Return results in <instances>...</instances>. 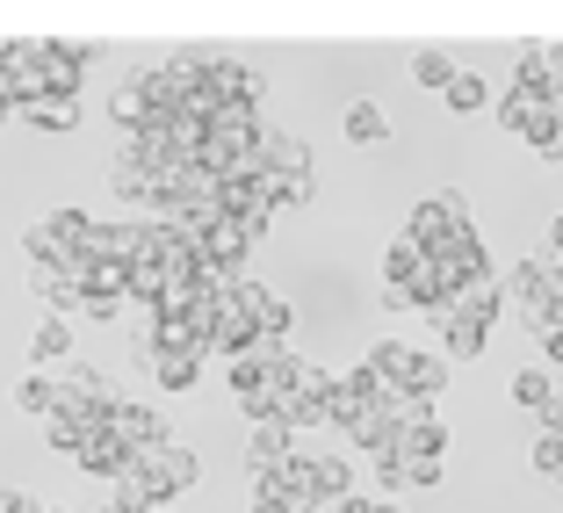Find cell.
<instances>
[{
	"label": "cell",
	"instance_id": "f546056e",
	"mask_svg": "<svg viewBox=\"0 0 563 513\" xmlns=\"http://www.w3.org/2000/svg\"><path fill=\"white\" fill-rule=\"evenodd\" d=\"M484 101H492V87H484L477 73H455V87H448V109H455V117H477Z\"/></svg>",
	"mask_w": 563,
	"mask_h": 513
},
{
	"label": "cell",
	"instance_id": "60d3db41",
	"mask_svg": "<svg viewBox=\"0 0 563 513\" xmlns=\"http://www.w3.org/2000/svg\"><path fill=\"white\" fill-rule=\"evenodd\" d=\"M253 513H289V506H282V499H253Z\"/></svg>",
	"mask_w": 563,
	"mask_h": 513
},
{
	"label": "cell",
	"instance_id": "7a4b0ae2",
	"mask_svg": "<svg viewBox=\"0 0 563 513\" xmlns=\"http://www.w3.org/2000/svg\"><path fill=\"white\" fill-rule=\"evenodd\" d=\"M463 225H470V203L455 196V188H433V196L412 203V217H405V239H419V247L433 253L448 232H463Z\"/></svg>",
	"mask_w": 563,
	"mask_h": 513
},
{
	"label": "cell",
	"instance_id": "83f0119b",
	"mask_svg": "<svg viewBox=\"0 0 563 513\" xmlns=\"http://www.w3.org/2000/svg\"><path fill=\"white\" fill-rule=\"evenodd\" d=\"M318 492H325V506H340V499H354V470L340 463V456H318Z\"/></svg>",
	"mask_w": 563,
	"mask_h": 513
},
{
	"label": "cell",
	"instance_id": "e575fe53",
	"mask_svg": "<svg viewBox=\"0 0 563 513\" xmlns=\"http://www.w3.org/2000/svg\"><path fill=\"white\" fill-rule=\"evenodd\" d=\"M44 441L58 448V456H80V441H87V434L73 427V419H58V413H51V419H44Z\"/></svg>",
	"mask_w": 563,
	"mask_h": 513
},
{
	"label": "cell",
	"instance_id": "7c38bea8",
	"mask_svg": "<svg viewBox=\"0 0 563 513\" xmlns=\"http://www.w3.org/2000/svg\"><path fill=\"white\" fill-rule=\"evenodd\" d=\"M412 362H419V348H405V340H376V348L362 354V369L376 383H390V391H412Z\"/></svg>",
	"mask_w": 563,
	"mask_h": 513
},
{
	"label": "cell",
	"instance_id": "d6986e66",
	"mask_svg": "<svg viewBox=\"0 0 563 513\" xmlns=\"http://www.w3.org/2000/svg\"><path fill=\"white\" fill-rule=\"evenodd\" d=\"M145 362H152V383H159V391H196V376H202V362H196V354L145 348Z\"/></svg>",
	"mask_w": 563,
	"mask_h": 513
},
{
	"label": "cell",
	"instance_id": "44dd1931",
	"mask_svg": "<svg viewBox=\"0 0 563 513\" xmlns=\"http://www.w3.org/2000/svg\"><path fill=\"white\" fill-rule=\"evenodd\" d=\"M419 268H427V247L398 232V239H390V253H383V290H405V282H412Z\"/></svg>",
	"mask_w": 563,
	"mask_h": 513
},
{
	"label": "cell",
	"instance_id": "6da1fadb",
	"mask_svg": "<svg viewBox=\"0 0 563 513\" xmlns=\"http://www.w3.org/2000/svg\"><path fill=\"white\" fill-rule=\"evenodd\" d=\"M51 376H58V419H73L80 434L109 427V413H117V391H109V376H101V369H87V362H58Z\"/></svg>",
	"mask_w": 563,
	"mask_h": 513
},
{
	"label": "cell",
	"instance_id": "836d02e7",
	"mask_svg": "<svg viewBox=\"0 0 563 513\" xmlns=\"http://www.w3.org/2000/svg\"><path fill=\"white\" fill-rule=\"evenodd\" d=\"M405 484H441V456H390Z\"/></svg>",
	"mask_w": 563,
	"mask_h": 513
},
{
	"label": "cell",
	"instance_id": "484cf974",
	"mask_svg": "<svg viewBox=\"0 0 563 513\" xmlns=\"http://www.w3.org/2000/svg\"><path fill=\"white\" fill-rule=\"evenodd\" d=\"M340 131H347L354 145H383V138H390V117H383L376 101H354V109H347V123H340Z\"/></svg>",
	"mask_w": 563,
	"mask_h": 513
},
{
	"label": "cell",
	"instance_id": "30bf717a",
	"mask_svg": "<svg viewBox=\"0 0 563 513\" xmlns=\"http://www.w3.org/2000/svg\"><path fill=\"white\" fill-rule=\"evenodd\" d=\"M95 261L137 268V261H145V225H137V217H117V225H101V232H95Z\"/></svg>",
	"mask_w": 563,
	"mask_h": 513
},
{
	"label": "cell",
	"instance_id": "4dcf8cb0",
	"mask_svg": "<svg viewBox=\"0 0 563 513\" xmlns=\"http://www.w3.org/2000/svg\"><path fill=\"white\" fill-rule=\"evenodd\" d=\"M412 391L419 397H441L448 391V354H419V362H412Z\"/></svg>",
	"mask_w": 563,
	"mask_h": 513
},
{
	"label": "cell",
	"instance_id": "7bdbcfd3",
	"mask_svg": "<svg viewBox=\"0 0 563 513\" xmlns=\"http://www.w3.org/2000/svg\"><path fill=\"white\" fill-rule=\"evenodd\" d=\"M152 513H166V506H152Z\"/></svg>",
	"mask_w": 563,
	"mask_h": 513
},
{
	"label": "cell",
	"instance_id": "5b68a950",
	"mask_svg": "<svg viewBox=\"0 0 563 513\" xmlns=\"http://www.w3.org/2000/svg\"><path fill=\"white\" fill-rule=\"evenodd\" d=\"M376 391H383V383H376V376H368V369H362V362H354V369H340V376H332V391H325V413H332V427L347 434V427H354V419H362V413H368V405H376Z\"/></svg>",
	"mask_w": 563,
	"mask_h": 513
},
{
	"label": "cell",
	"instance_id": "d6a6232c",
	"mask_svg": "<svg viewBox=\"0 0 563 513\" xmlns=\"http://www.w3.org/2000/svg\"><path fill=\"white\" fill-rule=\"evenodd\" d=\"M528 463L542 470V478H563V434H534V448H528Z\"/></svg>",
	"mask_w": 563,
	"mask_h": 513
},
{
	"label": "cell",
	"instance_id": "ac0fdd59",
	"mask_svg": "<svg viewBox=\"0 0 563 513\" xmlns=\"http://www.w3.org/2000/svg\"><path fill=\"white\" fill-rule=\"evenodd\" d=\"M73 463H80V470H95V478H117V470L131 463V456H123V441H117L109 427H95V434L80 441V456H73Z\"/></svg>",
	"mask_w": 563,
	"mask_h": 513
},
{
	"label": "cell",
	"instance_id": "7402d4cb",
	"mask_svg": "<svg viewBox=\"0 0 563 513\" xmlns=\"http://www.w3.org/2000/svg\"><path fill=\"white\" fill-rule=\"evenodd\" d=\"M347 441L362 448V456H390V441H398V419H390V413H376V405H368V413H362V419H354V427H347Z\"/></svg>",
	"mask_w": 563,
	"mask_h": 513
},
{
	"label": "cell",
	"instance_id": "8d00e7d4",
	"mask_svg": "<svg viewBox=\"0 0 563 513\" xmlns=\"http://www.w3.org/2000/svg\"><path fill=\"white\" fill-rule=\"evenodd\" d=\"M534 427H542V434H563V383H556V397L542 405V419H534Z\"/></svg>",
	"mask_w": 563,
	"mask_h": 513
},
{
	"label": "cell",
	"instance_id": "f35d334b",
	"mask_svg": "<svg viewBox=\"0 0 563 513\" xmlns=\"http://www.w3.org/2000/svg\"><path fill=\"white\" fill-rule=\"evenodd\" d=\"M542 354H549V369H563V332H549V340H542Z\"/></svg>",
	"mask_w": 563,
	"mask_h": 513
},
{
	"label": "cell",
	"instance_id": "52a82bcc",
	"mask_svg": "<svg viewBox=\"0 0 563 513\" xmlns=\"http://www.w3.org/2000/svg\"><path fill=\"white\" fill-rule=\"evenodd\" d=\"M498 312H506V275L484 268V275H470L463 290H455V312H448V318H477V326H492Z\"/></svg>",
	"mask_w": 563,
	"mask_h": 513
},
{
	"label": "cell",
	"instance_id": "ab89813d",
	"mask_svg": "<svg viewBox=\"0 0 563 513\" xmlns=\"http://www.w3.org/2000/svg\"><path fill=\"white\" fill-rule=\"evenodd\" d=\"M549 253H556V261H563V217H556V225H549Z\"/></svg>",
	"mask_w": 563,
	"mask_h": 513
},
{
	"label": "cell",
	"instance_id": "74e56055",
	"mask_svg": "<svg viewBox=\"0 0 563 513\" xmlns=\"http://www.w3.org/2000/svg\"><path fill=\"white\" fill-rule=\"evenodd\" d=\"M534 152H542V160H563V138H556V123H549V131L534 138Z\"/></svg>",
	"mask_w": 563,
	"mask_h": 513
},
{
	"label": "cell",
	"instance_id": "d590c367",
	"mask_svg": "<svg viewBox=\"0 0 563 513\" xmlns=\"http://www.w3.org/2000/svg\"><path fill=\"white\" fill-rule=\"evenodd\" d=\"M0 513H44V506H36L22 484H0Z\"/></svg>",
	"mask_w": 563,
	"mask_h": 513
},
{
	"label": "cell",
	"instance_id": "d4e9b609",
	"mask_svg": "<svg viewBox=\"0 0 563 513\" xmlns=\"http://www.w3.org/2000/svg\"><path fill=\"white\" fill-rule=\"evenodd\" d=\"M455 73H463V66H455V58H448V51H412V80L419 87H433V95H448V87H455Z\"/></svg>",
	"mask_w": 563,
	"mask_h": 513
},
{
	"label": "cell",
	"instance_id": "4316f807",
	"mask_svg": "<svg viewBox=\"0 0 563 513\" xmlns=\"http://www.w3.org/2000/svg\"><path fill=\"white\" fill-rule=\"evenodd\" d=\"M549 397H556V376H549V369H520V376H514V405H528L534 419H542Z\"/></svg>",
	"mask_w": 563,
	"mask_h": 513
},
{
	"label": "cell",
	"instance_id": "5bb4252c",
	"mask_svg": "<svg viewBox=\"0 0 563 513\" xmlns=\"http://www.w3.org/2000/svg\"><path fill=\"white\" fill-rule=\"evenodd\" d=\"M506 304H514V312H528V304H556V290H549V261L506 268Z\"/></svg>",
	"mask_w": 563,
	"mask_h": 513
},
{
	"label": "cell",
	"instance_id": "f1b7e54d",
	"mask_svg": "<svg viewBox=\"0 0 563 513\" xmlns=\"http://www.w3.org/2000/svg\"><path fill=\"white\" fill-rule=\"evenodd\" d=\"M311 196H318V166H297V174H275V203H289V210H303Z\"/></svg>",
	"mask_w": 563,
	"mask_h": 513
},
{
	"label": "cell",
	"instance_id": "b9f144b4",
	"mask_svg": "<svg viewBox=\"0 0 563 513\" xmlns=\"http://www.w3.org/2000/svg\"><path fill=\"white\" fill-rule=\"evenodd\" d=\"M101 513H123V506H101Z\"/></svg>",
	"mask_w": 563,
	"mask_h": 513
},
{
	"label": "cell",
	"instance_id": "4fadbf2b",
	"mask_svg": "<svg viewBox=\"0 0 563 513\" xmlns=\"http://www.w3.org/2000/svg\"><path fill=\"white\" fill-rule=\"evenodd\" d=\"M261 166H267V174H297V166H311V145H303L297 131L267 123V131H261Z\"/></svg>",
	"mask_w": 563,
	"mask_h": 513
},
{
	"label": "cell",
	"instance_id": "ffe728a7",
	"mask_svg": "<svg viewBox=\"0 0 563 513\" xmlns=\"http://www.w3.org/2000/svg\"><path fill=\"white\" fill-rule=\"evenodd\" d=\"M22 117H30L36 131L66 138V131H80V95H44V101H36V109H22Z\"/></svg>",
	"mask_w": 563,
	"mask_h": 513
},
{
	"label": "cell",
	"instance_id": "cb8c5ba5",
	"mask_svg": "<svg viewBox=\"0 0 563 513\" xmlns=\"http://www.w3.org/2000/svg\"><path fill=\"white\" fill-rule=\"evenodd\" d=\"M15 405H22V413H36V419H51V413H58V376H51V369L22 376L15 383Z\"/></svg>",
	"mask_w": 563,
	"mask_h": 513
},
{
	"label": "cell",
	"instance_id": "ee69618b",
	"mask_svg": "<svg viewBox=\"0 0 563 513\" xmlns=\"http://www.w3.org/2000/svg\"><path fill=\"white\" fill-rule=\"evenodd\" d=\"M0 123H8V117H0Z\"/></svg>",
	"mask_w": 563,
	"mask_h": 513
},
{
	"label": "cell",
	"instance_id": "e0dca14e",
	"mask_svg": "<svg viewBox=\"0 0 563 513\" xmlns=\"http://www.w3.org/2000/svg\"><path fill=\"white\" fill-rule=\"evenodd\" d=\"M30 362H36V369L73 362V326H66V318H51V312H44V326L30 332Z\"/></svg>",
	"mask_w": 563,
	"mask_h": 513
},
{
	"label": "cell",
	"instance_id": "3957f363",
	"mask_svg": "<svg viewBox=\"0 0 563 513\" xmlns=\"http://www.w3.org/2000/svg\"><path fill=\"white\" fill-rule=\"evenodd\" d=\"M109 182H117V196H123V203H137V210H166V166H152L145 152L123 145V152H117V166H109Z\"/></svg>",
	"mask_w": 563,
	"mask_h": 513
},
{
	"label": "cell",
	"instance_id": "8fae6325",
	"mask_svg": "<svg viewBox=\"0 0 563 513\" xmlns=\"http://www.w3.org/2000/svg\"><path fill=\"white\" fill-rule=\"evenodd\" d=\"M210 87H217V101H253L261 109V95H267V80L246 66V58H224L217 51V66H210Z\"/></svg>",
	"mask_w": 563,
	"mask_h": 513
},
{
	"label": "cell",
	"instance_id": "2e32d148",
	"mask_svg": "<svg viewBox=\"0 0 563 513\" xmlns=\"http://www.w3.org/2000/svg\"><path fill=\"white\" fill-rule=\"evenodd\" d=\"M145 478H159L166 492H188V484H202V456H196V448H181V441H166L159 448V470H145Z\"/></svg>",
	"mask_w": 563,
	"mask_h": 513
},
{
	"label": "cell",
	"instance_id": "603a6c76",
	"mask_svg": "<svg viewBox=\"0 0 563 513\" xmlns=\"http://www.w3.org/2000/svg\"><path fill=\"white\" fill-rule=\"evenodd\" d=\"M441 340H448V362H477L492 326H477V318H441Z\"/></svg>",
	"mask_w": 563,
	"mask_h": 513
},
{
	"label": "cell",
	"instance_id": "9c48e42d",
	"mask_svg": "<svg viewBox=\"0 0 563 513\" xmlns=\"http://www.w3.org/2000/svg\"><path fill=\"white\" fill-rule=\"evenodd\" d=\"M109 434L123 441V456H137V448L166 441V419L152 413V405H131V397H117V413H109Z\"/></svg>",
	"mask_w": 563,
	"mask_h": 513
},
{
	"label": "cell",
	"instance_id": "8992f818",
	"mask_svg": "<svg viewBox=\"0 0 563 513\" xmlns=\"http://www.w3.org/2000/svg\"><path fill=\"white\" fill-rule=\"evenodd\" d=\"M261 232H267V225H246V217H232V210L210 217V232H202V261H210V268H239Z\"/></svg>",
	"mask_w": 563,
	"mask_h": 513
},
{
	"label": "cell",
	"instance_id": "ba28073f",
	"mask_svg": "<svg viewBox=\"0 0 563 513\" xmlns=\"http://www.w3.org/2000/svg\"><path fill=\"white\" fill-rule=\"evenodd\" d=\"M297 456V434L282 419H246V470H282Z\"/></svg>",
	"mask_w": 563,
	"mask_h": 513
},
{
	"label": "cell",
	"instance_id": "1f68e13d",
	"mask_svg": "<svg viewBox=\"0 0 563 513\" xmlns=\"http://www.w3.org/2000/svg\"><path fill=\"white\" fill-rule=\"evenodd\" d=\"M232 312H246L253 326H261V318L275 312V290H261V282H246V275H239V290H232Z\"/></svg>",
	"mask_w": 563,
	"mask_h": 513
},
{
	"label": "cell",
	"instance_id": "277c9868",
	"mask_svg": "<svg viewBox=\"0 0 563 513\" xmlns=\"http://www.w3.org/2000/svg\"><path fill=\"white\" fill-rule=\"evenodd\" d=\"M498 123H506V131L514 138H542L549 123H556V101H549V87H528V80H514L506 87V101H498Z\"/></svg>",
	"mask_w": 563,
	"mask_h": 513
},
{
	"label": "cell",
	"instance_id": "9a60e30c",
	"mask_svg": "<svg viewBox=\"0 0 563 513\" xmlns=\"http://www.w3.org/2000/svg\"><path fill=\"white\" fill-rule=\"evenodd\" d=\"M109 484H117V506H123V513H152V506H166V499H174L159 478H145V470H131V463H123Z\"/></svg>",
	"mask_w": 563,
	"mask_h": 513
}]
</instances>
